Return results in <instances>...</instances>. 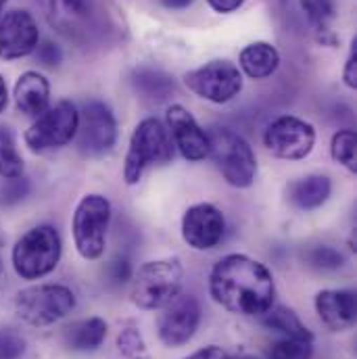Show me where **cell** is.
Returning a JSON list of instances; mask_svg holds the SVG:
<instances>
[{
  "mask_svg": "<svg viewBox=\"0 0 357 359\" xmlns=\"http://www.w3.org/2000/svg\"><path fill=\"white\" fill-rule=\"evenodd\" d=\"M161 4L168 8H186L188 4H192V0H161Z\"/></svg>",
  "mask_w": 357,
  "mask_h": 359,
  "instance_id": "cell-38",
  "label": "cell"
},
{
  "mask_svg": "<svg viewBox=\"0 0 357 359\" xmlns=\"http://www.w3.org/2000/svg\"><path fill=\"white\" fill-rule=\"evenodd\" d=\"M343 82L347 88H357V38L351 40V50H349V57H347L345 69H343Z\"/></svg>",
  "mask_w": 357,
  "mask_h": 359,
  "instance_id": "cell-34",
  "label": "cell"
},
{
  "mask_svg": "<svg viewBox=\"0 0 357 359\" xmlns=\"http://www.w3.org/2000/svg\"><path fill=\"white\" fill-rule=\"evenodd\" d=\"M241 359H257V358H249V355H247V358H241Z\"/></svg>",
  "mask_w": 357,
  "mask_h": 359,
  "instance_id": "cell-42",
  "label": "cell"
},
{
  "mask_svg": "<svg viewBox=\"0 0 357 359\" xmlns=\"http://www.w3.org/2000/svg\"><path fill=\"white\" fill-rule=\"evenodd\" d=\"M48 23L80 44L105 38L109 15L105 0H42Z\"/></svg>",
  "mask_w": 357,
  "mask_h": 359,
  "instance_id": "cell-2",
  "label": "cell"
},
{
  "mask_svg": "<svg viewBox=\"0 0 357 359\" xmlns=\"http://www.w3.org/2000/svg\"><path fill=\"white\" fill-rule=\"evenodd\" d=\"M184 84L192 94L213 104H226L236 98L243 90V74L228 59H213L188 74Z\"/></svg>",
  "mask_w": 357,
  "mask_h": 359,
  "instance_id": "cell-10",
  "label": "cell"
},
{
  "mask_svg": "<svg viewBox=\"0 0 357 359\" xmlns=\"http://www.w3.org/2000/svg\"><path fill=\"white\" fill-rule=\"evenodd\" d=\"M78 149L88 157H100L113 151L117 142V119L109 104L102 100H90L80 113Z\"/></svg>",
  "mask_w": 357,
  "mask_h": 359,
  "instance_id": "cell-12",
  "label": "cell"
},
{
  "mask_svg": "<svg viewBox=\"0 0 357 359\" xmlns=\"http://www.w3.org/2000/svg\"><path fill=\"white\" fill-rule=\"evenodd\" d=\"M23 157L17 151L11 128L0 126V178L13 180L23 176Z\"/></svg>",
  "mask_w": 357,
  "mask_h": 359,
  "instance_id": "cell-25",
  "label": "cell"
},
{
  "mask_svg": "<svg viewBox=\"0 0 357 359\" xmlns=\"http://www.w3.org/2000/svg\"><path fill=\"white\" fill-rule=\"evenodd\" d=\"M115 343H117V351L121 353L123 359H151L142 332L134 326L119 330Z\"/></svg>",
  "mask_w": 357,
  "mask_h": 359,
  "instance_id": "cell-28",
  "label": "cell"
},
{
  "mask_svg": "<svg viewBox=\"0 0 357 359\" xmlns=\"http://www.w3.org/2000/svg\"><path fill=\"white\" fill-rule=\"evenodd\" d=\"M80 126V111L72 100H59L57 104L48 107L23 134V140L29 151L46 153L55 149L67 147Z\"/></svg>",
  "mask_w": 357,
  "mask_h": 359,
  "instance_id": "cell-9",
  "label": "cell"
},
{
  "mask_svg": "<svg viewBox=\"0 0 357 359\" xmlns=\"http://www.w3.org/2000/svg\"><path fill=\"white\" fill-rule=\"evenodd\" d=\"M260 322L282 334V337H292V339H314L311 330L301 322V318L290 309V307H284V305H271L268 311L260 318Z\"/></svg>",
  "mask_w": 357,
  "mask_h": 359,
  "instance_id": "cell-24",
  "label": "cell"
},
{
  "mask_svg": "<svg viewBox=\"0 0 357 359\" xmlns=\"http://www.w3.org/2000/svg\"><path fill=\"white\" fill-rule=\"evenodd\" d=\"M109 276L115 284H126L128 280H132L134 271H132V264L128 257H117L111 262L109 266Z\"/></svg>",
  "mask_w": 357,
  "mask_h": 359,
  "instance_id": "cell-33",
  "label": "cell"
},
{
  "mask_svg": "<svg viewBox=\"0 0 357 359\" xmlns=\"http://www.w3.org/2000/svg\"><path fill=\"white\" fill-rule=\"evenodd\" d=\"M76 292L65 284H38L17 292L15 313L21 322L42 328L53 326L76 309Z\"/></svg>",
  "mask_w": 357,
  "mask_h": 359,
  "instance_id": "cell-7",
  "label": "cell"
},
{
  "mask_svg": "<svg viewBox=\"0 0 357 359\" xmlns=\"http://www.w3.org/2000/svg\"><path fill=\"white\" fill-rule=\"evenodd\" d=\"M241 74L251 80H266L280 67V53L269 42H251L238 55Z\"/></svg>",
  "mask_w": 357,
  "mask_h": 359,
  "instance_id": "cell-20",
  "label": "cell"
},
{
  "mask_svg": "<svg viewBox=\"0 0 357 359\" xmlns=\"http://www.w3.org/2000/svg\"><path fill=\"white\" fill-rule=\"evenodd\" d=\"M209 294L226 311L243 318H262L276 299L274 276L262 262L232 253L209 273Z\"/></svg>",
  "mask_w": 357,
  "mask_h": 359,
  "instance_id": "cell-1",
  "label": "cell"
},
{
  "mask_svg": "<svg viewBox=\"0 0 357 359\" xmlns=\"http://www.w3.org/2000/svg\"><path fill=\"white\" fill-rule=\"evenodd\" d=\"M27 343L13 328H0V359H21L25 355Z\"/></svg>",
  "mask_w": 357,
  "mask_h": 359,
  "instance_id": "cell-30",
  "label": "cell"
},
{
  "mask_svg": "<svg viewBox=\"0 0 357 359\" xmlns=\"http://www.w3.org/2000/svg\"><path fill=\"white\" fill-rule=\"evenodd\" d=\"M13 98L23 115L38 117L50 107V84L42 74L25 72L15 82Z\"/></svg>",
  "mask_w": 357,
  "mask_h": 359,
  "instance_id": "cell-18",
  "label": "cell"
},
{
  "mask_svg": "<svg viewBox=\"0 0 357 359\" xmlns=\"http://www.w3.org/2000/svg\"><path fill=\"white\" fill-rule=\"evenodd\" d=\"M301 11L305 13L307 21L314 25L318 34V42L324 46H337L339 38L330 29V23L337 17V6L335 0H299Z\"/></svg>",
  "mask_w": 357,
  "mask_h": 359,
  "instance_id": "cell-22",
  "label": "cell"
},
{
  "mask_svg": "<svg viewBox=\"0 0 357 359\" xmlns=\"http://www.w3.org/2000/svg\"><path fill=\"white\" fill-rule=\"evenodd\" d=\"M6 104H8V88H6L4 78L0 76V113H4Z\"/></svg>",
  "mask_w": 357,
  "mask_h": 359,
  "instance_id": "cell-37",
  "label": "cell"
},
{
  "mask_svg": "<svg viewBox=\"0 0 357 359\" xmlns=\"http://www.w3.org/2000/svg\"><path fill=\"white\" fill-rule=\"evenodd\" d=\"M209 157L224 180L234 188L253 186L257 176V157L251 144L226 126H215L207 132Z\"/></svg>",
  "mask_w": 357,
  "mask_h": 359,
  "instance_id": "cell-3",
  "label": "cell"
},
{
  "mask_svg": "<svg viewBox=\"0 0 357 359\" xmlns=\"http://www.w3.org/2000/svg\"><path fill=\"white\" fill-rule=\"evenodd\" d=\"M356 132L353 130H339L332 136L330 142V155L337 163H341L343 168H347L351 174L357 172V161H356Z\"/></svg>",
  "mask_w": 357,
  "mask_h": 359,
  "instance_id": "cell-26",
  "label": "cell"
},
{
  "mask_svg": "<svg viewBox=\"0 0 357 359\" xmlns=\"http://www.w3.org/2000/svg\"><path fill=\"white\" fill-rule=\"evenodd\" d=\"M111 224V203L102 194H86L80 198L72 232H74V245L82 259L94 262L100 259L107 247V232Z\"/></svg>",
  "mask_w": 357,
  "mask_h": 359,
  "instance_id": "cell-8",
  "label": "cell"
},
{
  "mask_svg": "<svg viewBox=\"0 0 357 359\" xmlns=\"http://www.w3.org/2000/svg\"><path fill=\"white\" fill-rule=\"evenodd\" d=\"M307 262L309 266L316 269H322V271H332V269L343 268L345 264V255L330 247V245H318V247H311L307 251Z\"/></svg>",
  "mask_w": 357,
  "mask_h": 359,
  "instance_id": "cell-29",
  "label": "cell"
},
{
  "mask_svg": "<svg viewBox=\"0 0 357 359\" xmlns=\"http://www.w3.org/2000/svg\"><path fill=\"white\" fill-rule=\"evenodd\" d=\"M132 86L136 88V92L142 94V98L163 102L174 92V80L168 74L159 72V69L138 67V69L132 72Z\"/></svg>",
  "mask_w": 357,
  "mask_h": 359,
  "instance_id": "cell-23",
  "label": "cell"
},
{
  "mask_svg": "<svg viewBox=\"0 0 357 359\" xmlns=\"http://www.w3.org/2000/svg\"><path fill=\"white\" fill-rule=\"evenodd\" d=\"M2 271H4V266H2V259H0V276H2Z\"/></svg>",
  "mask_w": 357,
  "mask_h": 359,
  "instance_id": "cell-41",
  "label": "cell"
},
{
  "mask_svg": "<svg viewBox=\"0 0 357 359\" xmlns=\"http://www.w3.org/2000/svg\"><path fill=\"white\" fill-rule=\"evenodd\" d=\"M6 2H8V0H0V17H2V13H4V6H6Z\"/></svg>",
  "mask_w": 357,
  "mask_h": 359,
  "instance_id": "cell-39",
  "label": "cell"
},
{
  "mask_svg": "<svg viewBox=\"0 0 357 359\" xmlns=\"http://www.w3.org/2000/svg\"><path fill=\"white\" fill-rule=\"evenodd\" d=\"M184 359H232L222 347H217V345H209V347H203V349H198V351H194V353H190L188 358Z\"/></svg>",
  "mask_w": 357,
  "mask_h": 359,
  "instance_id": "cell-35",
  "label": "cell"
},
{
  "mask_svg": "<svg viewBox=\"0 0 357 359\" xmlns=\"http://www.w3.org/2000/svg\"><path fill=\"white\" fill-rule=\"evenodd\" d=\"M166 119L168 130L174 136V147H178L180 155L186 161L196 163L209 157V136L186 107L172 104L166 113Z\"/></svg>",
  "mask_w": 357,
  "mask_h": 359,
  "instance_id": "cell-16",
  "label": "cell"
},
{
  "mask_svg": "<svg viewBox=\"0 0 357 359\" xmlns=\"http://www.w3.org/2000/svg\"><path fill=\"white\" fill-rule=\"evenodd\" d=\"M264 144L269 153L284 161H301L316 147V130L309 121L295 115L276 117L264 132Z\"/></svg>",
  "mask_w": 357,
  "mask_h": 359,
  "instance_id": "cell-11",
  "label": "cell"
},
{
  "mask_svg": "<svg viewBox=\"0 0 357 359\" xmlns=\"http://www.w3.org/2000/svg\"><path fill=\"white\" fill-rule=\"evenodd\" d=\"M40 44V29L34 15L25 8H13L0 17V59L17 61L34 55Z\"/></svg>",
  "mask_w": 357,
  "mask_h": 359,
  "instance_id": "cell-14",
  "label": "cell"
},
{
  "mask_svg": "<svg viewBox=\"0 0 357 359\" xmlns=\"http://www.w3.org/2000/svg\"><path fill=\"white\" fill-rule=\"evenodd\" d=\"M314 358V339H292L282 337L268 351V359H311Z\"/></svg>",
  "mask_w": 357,
  "mask_h": 359,
  "instance_id": "cell-27",
  "label": "cell"
},
{
  "mask_svg": "<svg viewBox=\"0 0 357 359\" xmlns=\"http://www.w3.org/2000/svg\"><path fill=\"white\" fill-rule=\"evenodd\" d=\"M4 241H6V238H4V234H2V230H0V247L4 245Z\"/></svg>",
  "mask_w": 357,
  "mask_h": 359,
  "instance_id": "cell-40",
  "label": "cell"
},
{
  "mask_svg": "<svg viewBox=\"0 0 357 359\" xmlns=\"http://www.w3.org/2000/svg\"><path fill=\"white\" fill-rule=\"evenodd\" d=\"M172 159L174 144L168 128L157 117H147L132 132L123 161V180L128 186H136L149 165H166Z\"/></svg>",
  "mask_w": 357,
  "mask_h": 359,
  "instance_id": "cell-4",
  "label": "cell"
},
{
  "mask_svg": "<svg viewBox=\"0 0 357 359\" xmlns=\"http://www.w3.org/2000/svg\"><path fill=\"white\" fill-rule=\"evenodd\" d=\"M316 311L320 322L330 332H345L356 326L357 301L353 290L326 288L316 294Z\"/></svg>",
  "mask_w": 357,
  "mask_h": 359,
  "instance_id": "cell-17",
  "label": "cell"
},
{
  "mask_svg": "<svg viewBox=\"0 0 357 359\" xmlns=\"http://www.w3.org/2000/svg\"><path fill=\"white\" fill-rule=\"evenodd\" d=\"M32 190V184L25 176L13 180H4V184L0 186V205L4 207H11V205H17L21 203Z\"/></svg>",
  "mask_w": 357,
  "mask_h": 359,
  "instance_id": "cell-31",
  "label": "cell"
},
{
  "mask_svg": "<svg viewBox=\"0 0 357 359\" xmlns=\"http://www.w3.org/2000/svg\"><path fill=\"white\" fill-rule=\"evenodd\" d=\"M159 311L157 334L166 347L178 349L192 341L201 324V303L194 294L180 292L172 303Z\"/></svg>",
  "mask_w": 357,
  "mask_h": 359,
  "instance_id": "cell-13",
  "label": "cell"
},
{
  "mask_svg": "<svg viewBox=\"0 0 357 359\" xmlns=\"http://www.w3.org/2000/svg\"><path fill=\"white\" fill-rule=\"evenodd\" d=\"M182 284L184 268L178 257L147 262L134 276L130 299L140 309H163L182 292Z\"/></svg>",
  "mask_w": 357,
  "mask_h": 359,
  "instance_id": "cell-6",
  "label": "cell"
},
{
  "mask_svg": "<svg viewBox=\"0 0 357 359\" xmlns=\"http://www.w3.org/2000/svg\"><path fill=\"white\" fill-rule=\"evenodd\" d=\"M226 234V217L211 203H196L182 217V238L194 251L215 249Z\"/></svg>",
  "mask_w": 357,
  "mask_h": 359,
  "instance_id": "cell-15",
  "label": "cell"
},
{
  "mask_svg": "<svg viewBox=\"0 0 357 359\" xmlns=\"http://www.w3.org/2000/svg\"><path fill=\"white\" fill-rule=\"evenodd\" d=\"M36 59L40 65L44 67H59L61 61H63V50L53 42V40H44L38 44V48L34 50Z\"/></svg>",
  "mask_w": 357,
  "mask_h": 359,
  "instance_id": "cell-32",
  "label": "cell"
},
{
  "mask_svg": "<svg viewBox=\"0 0 357 359\" xmlns=\"http://www.w3.org/2000/svg\"><path fill=\"white\" fill-rule=\"evenodd\" d=\"M245 2H247V0H207V4H209L215 13H220V15L234 13V11H238Z\"/></svg>",
  "mask_w": 357,
  "mask_h": 359,
  "instance_id": "cell-36",
  "label": "cell"
},
{
  "mask_svg": "<svg viewBox=\"0 0 357 359\" xmlns=\"http://www.w3.org/2000/svg\"><path fill=\"white\" fill-rule=\"evenodd\" d=\"M107 332H109V324L98 318V316H92L88 320H82V322H76L72 324L67 330H65V345L72 349V351H96L105 339H107Z\"/></svg>",
  "mask_w": 357,
  "mask_h": 359,
  "instance_id": "cell-21",
  "label": "cell"
},
{
  "mask_svg": "<svg viewBox=\"0 0 357 359\" xmlns=\"http://www.w3.org/2000/svg\"><path fill=\"white\" fill-rule=\"evenodd\" d=\"M332 192V182L324 174H309L299 180H292L286 186V196L288 201L303 211L318 209L322 207Z\"/></svg>",
  "mask_w": 357,
  "mask_h": 359,
  "instance_id": "cell-19",
  "label": "cell"
},
{
  "mask_svg": "<svg viewBox=\"0 0 357 359\" xmlns=\"http://www.w3.org/2000/svg\"><path fill=\"white\" fill-rule=\"evenodd\" d=\"M63 243L55 226L42 224L27 230L13 247V269L23 280H40L53 273L61 262Z\"/></svg>",
  "mask_w": 357,
  "mask_h": 359,
  "instance_id": "cell-5",
  "label": "cell"
}]
</instances>
